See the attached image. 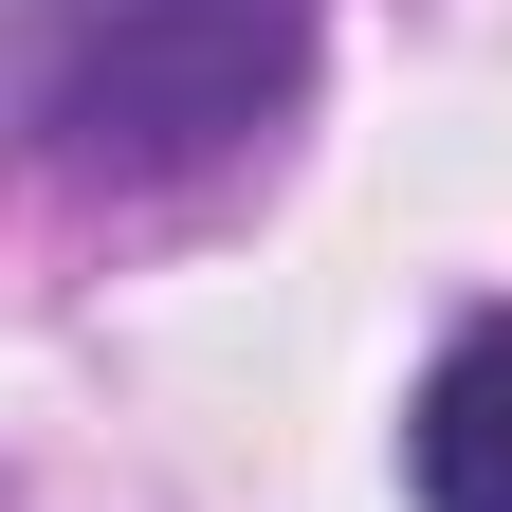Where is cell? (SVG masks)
<instances>
[{"mask_svg": "<svg viewBox=\"0 0 512 512\" xmlns=\"http://www.w3.org/2000/svg\"><path fill=\"white\" fill-rule=\"evenodd\" d=\"M311 92V0H0V147L74 202H183Z\"/></svg>", "mask_w": 512, "mask_h": 512, "instance_id": "obj_1", "label": "cell"}, {"mask_svg": "<svg viewBox=\"0 0 512 512\" xmlns=\"http://www.w3.org/2000/svg\"><path fill=\"white\" fill-rule=\"evenodd\" d=\"M421 512H512V311H476L421 384Z\"/></svg>", "mask_w": 512, "mask_h": 512, "instance_id": "obj_2", "label": "cell"}]
</instances>
